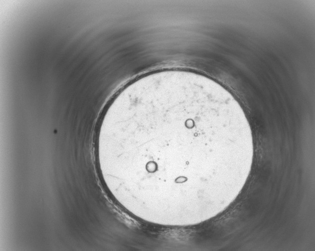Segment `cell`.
Wrapping results in <instances>:
<instances>
[{
	"mask_svg": "<svg viewBox=\"0 0 315 251\" xmlns=\"http://www.w3.org/2000/svg\"><path fill=\"white\" fill-rule=\"evenodd\" d=\"M98 129L104 181L123 208L150 223L187 226L214 217L240 173L243 117L198 82L162 77L129 85Z\"/></svg>",
	"mask_w": 315,
	"mask_h": 251,
	"instance_id": "1",
	"label": "cell"
}]
</instances>
